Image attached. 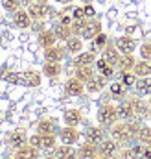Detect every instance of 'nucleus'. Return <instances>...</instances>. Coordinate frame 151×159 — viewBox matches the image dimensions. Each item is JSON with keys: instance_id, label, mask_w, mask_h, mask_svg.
Masks as SVG:
<instances>
[{"instance_id": "nucleus-3", "label": "nucleus", "mask_w": 151, "mask_h": 159, "mask_svg": "<svg viewBox=\"0 0 151 159\" xmlns=\"http://www.w3.org/2000/svg\"><path fill=\"white\" fill-rule=\"evenodd\" d=\"M57 135H54V133H35V135H32L30 137V144L32 146H35L39 150H44V152H50V150H54L55 146H57Z\"/></svg>"}, {"instance_id": "nucleus-4", "label": "nucleus", "mask_w": 151, "mask_h": 159, "mask_svg": "<svg viewBox=\"0 0 151 159\" xmlns=\"http://www.w3.org/2000/svg\"><path fill=\"white\" fill-rule=\"evenodd\" d=\"M28 141H30V137H28L26 129H13V131H9V133L6 135V144H7L9 148H13V150H17V148H20V146L28 144Z\"/></svg>"}, {"instance_id": "nucleus-49", "label": "nucleus", "mask_w": 151, "mask_h": 159, "mask_svg": "<svg viewBox=\"0 0 151 159\" xmlns=\"http://www.w3.org/2000/svg\"><path fill=\"white\" fill-rule=\"evenodd\" d=\"M148 104H149V111H151V96H149V100H148Z\"/></svg>"}, {"instance_id": "nucleus-13", "label": "nucleus", "mask_w": 151, "mask_h": 159, "mask_svg": "<svg viewBox=\"0 0 151 159\" xmlns=\"http://www.w3.org/2000/svg\"><path fill=\"white\" fill-rule=\"evenodd\" d=\"M114 44H116V48L120 50V54H135V50L138 48L136 41L133 39V37H129V35H120V37H116V39H114Z\"/></svg>"}, {"instance_id": "nucleus-9", "label": "nucleus", "mask_w": 151, "mask_h": 159, "mask_svg": "<svg viewBox=\"0 0 151 159\" xmlns=\"http://www.w3.org/2000/svg\"><path fill=\"white\" fill-rule=\"evenodd\" d=\"M28 13H30V17L33 19V20H44L48 15H50V11H52V7L48 6V4H42V2H32L28 7Z\"/></svg>"}, {"instance_id": "nucleus-38", "label": "nucleus", "mask_w": 151, "mask_h": 159, "mask_svg": "<svg viewBox=\"0 0 151 159\" xmlns=\"http://www.w3.org/2000/svg\"><path fill=\"white\" fill-rule=\"evenodd\" d=\"M85 22H87V19H72V24H70V28H72V35H81Z\"/></svg>"}, {"instance_id": "nucleus-47", "label": "nucleus", "mask_w": 151, "mask_h": 159, "mask_svg": "<svg viewBox=\"0 0 151 159\" xmlns=\"http://www.w3.org/2000/svg\"><path fill=\"white\" fill-rule=\"evenodd\" d=\"M109 159H122V157H120V154H118V156H113V157H109Z\"/></svg>"}, {"instance_id": "nucleus-14", "label": "nucleus", "mask_w": 151, "mask_h": 159, "mask_svg": "<svg viewBox=\"0 0 151 159\" xmlns=\"http://www.w3.org/2000/svg\"><path fill=\"white\" fill-rule=\"evenodd\" d=\"M67 48L65 46H59V44H54V46H50V48H46L44 50V61H54V63H61L65 57H67Z\"/></svg>"}, {"instance_id": "nucleus-6", "label": "nucleus", "mask_w": 151, "mask_h": 159, "mask_svg": "<svg viewBox=\"0 0 151 159\" xmlns=\"http://www.w3.org/2000/svg\"><path fill=\"white\" fill-rule=\"evenodd\" d=\"M85 141L87 143H90V144H100V143H103L105 139H107V129L105 128H101L100 124L98 126H92V128H87L85 129Z\"/></svg>"}, {"instance_id": "nucleus-27", "label": "nucleus", "mask_w": 151, "mask_h": 159, "mask_svg": "<svg viewBox=\"0 0 151 159\" xmlns=\"http://www.w3.org/2000/svg\"><path fill=\"white\" fill-rule=\"evenodd\" d=\"M52 30H54V34H55V37L59 41H67L68 37H72V28H70V24H63L61 20H57V22H54V26H52Z\"/></svg>"}, {"instance_id": "nucleus-31", "label": "nucleus", "mask_w": 151, "mask_h": 159, "mask_svg": "<svg viewBox=\"0 0 151 159\" xmlns=\"http://www.w3.org/2000/svg\"><path fill=\"white\" fill-rule=\"evenodd\" d=\"M135 91L138 96H151V76L138 78L135 83Z\"/></svg>"}, {"instance_id": "nucleus-19", "label": "nucleus", "mask_w": 151, "mask_h": 159, "mask_svg": "<svg viewBox=\"0 0 151 159\" xmlns=\"http://www.w3.org/2000/svg\"><path fill=\"white\" fill-rule=\"evenodd\" d=\"M54 156L57 159H77V148H74L72 144H57L54 148Z\"/></svg>"}, {"instance_id": "nucleus-10", "label": "nucleus", "mask_w": 151, "mask_h": 159, "mask_svg": "<svg viewBox=\"0 0 151 159\" xmlns=\"http://www.w3.org/2000/svg\"><path fill=\"white\" fill-rule=\"evenodd\" d=\"M57 137H59V143H63V144H72V146H74L76 143L79 141L81 135H79L77 128H74V126H65V128H59Z\"/></svg>"}, {"instance_id": "nucleus-15", "label": "nucleus", "mask_w": 151, "mask_h": 159, "mask_svg": "<svg viewBox=\"0 0 151 159\" xmlns=\"http://www.w3.org/2000/svg\"><path fill=\"white\" fill-rule=\"evenodd\" d=\"M116 111H118V117L120 120H138L136 119V115H135V109H133V104H131V100L127 98V100H120L118 102V106H116Z\"/></svg>"}, {"instance_id": "nucleus-36", "label": "nucleus", "mask_w": 151, "mask_h": 159, "mask_svg": "<svg viewBox=\"0 0 151 159\" xmlns=\"http://www.w3.org/2000/svg\"><path fill=\"white\" fill-rule=\"evenodd\" d=\"M2 7H4L9 15H13V13H17V11L22 7V4H20L19 0H2Z\"/></svg>"}, {"instance_id": "nucleus-23", "label": "nucleus", "mask_w": 151, "mask_h": 159, "mask_svg": "<svg viewBox=\"0 0 151 159\" xmlns=\"http://www.w3.org/2000/svg\"><path fill=\"white\" fill-rule=\"evenodd\" d=\"M96 52L87 50V52H79L77 56H74V67H87V65H94L96 63Z\"/></svg>"}, {"instance_id": "nucleus-41", "label": "nucleus", "mask_w": 151, "mask_h": 159, "mask_svg": "<svg viewBox=\"0 0 151 159\" xmlns=\"http://www.w3.org/2000/svg\"><path fill=\"white\" fill-rule=\"evenodd\" d=\"M83 11H85V17H87V19H94V17H96V9H94L92 4L83 6Z\"/></svg>"}, {"instance_id": "nucleus-37", "label": "nucleus", "mask_w": 151, "mask_h": 159, "mask_svg": "<svg viewBox=\"0 0 151 159\" xmlns=\"http://www.w3.org/2000/svg\"><path fill=\"white\" fill-rule=\"evenodd\" d=\"M138 56L140 59H151V41H146L138 46Z\"/></svg>"}, {"instance_id": "nucleus-52", "label": "nucleus", "mask_w": 151, "mask_h": 159, "mask_svg": "<svg viewBox=\"0 0 151 159\" xmlns=\"http://www.w3.org/2000/svg\"><path fill=\"white\" fill-rule=\"evenodd\" d=\"M55 2H63V0H55Z\"/></svg>"}, {"instance_id": "nucleus-20", "label": "nucleus", "mask_w": 151, "mask_h": 159, "mask_svg": "<svg viewBox=\"0 0 151 159\" xmlns=\"http://www.w3.org/2000/svg\"><path fill=\"white\" fill-rule=\"evenodd\" d=\"M101 57H103L111 67H116L118 61H120V57H122V54H120V50L116 48V44L109 41V44L103 48V56H101Z\"/></svg>"}, {"instance_id": "nucleus-11", "label": "nucleus", "mask_w": 151, "mask_h": 159, "mask_svg": "<svg viewBox=\"0 0 151 159\" xmlns=\"http://www.w3.org/2000/svg\"><path fill=\"white\" fill-rule=\"evenodd\" d=\"M11 20H13V24H15L19 30H28V28H32V24H33V19L30 17V13H28L26 7H20L17 13H13V15H11Z\"/></svg>"}, {"instance_id": "nucleus-30", "label": "nucleus", "mask_w": 151, "mask_h": 159, "mask_svg": "<svg viewBox=\"0 0 151 159\" xmlns=\"http://www.w3.org/2000/svg\"><path fill=\"white\" fill-rule=\"evenodd\" d=\"M74 76L77 80H81L83 83H87L88 80H92L96 76V69H94V65H87V67H76V72Z\"/></svg>"}, {"instance_id": "nucleus-39", "label": "nucleus", "mask_w": 151, "mask_h": 159, "mask_svg": "<svg viewBox=\"0 0 151 159\" xmlns=\"http://www.w3.org/2000/svg\"><path fill=\"white\" fill-rule=\"evenodd\" d=\"M120 157L122 159H138L140 156L135 152V148L131 146V148H123V150H120Z\"/></svg>"}, {"instance_id": "nucleus-45", "label": "nucleus", "mask_w": 151, "mask_h": 159, "mask_svg": "<svg viewBox=\"0 0 151 159\" xmlns=\"http://www.w3.org/2000/svg\"><path fill=\"white\" fill-rule=\"evenodd\" d=\"M19 2L22 4V7H28V6H30V4H32L33 0H19Z\"/></svg>"}, {"instance_id": "nucleus-22", "label": "nucleus", "mask_w": 151, "mask_h": 159, "mask_svg": "<svg viewBox=\"0 0 151 159\" xmlns=\"http://www.w3.org/2000/svg\"><path fill=\"white\" fill-rule=\"evenodd\" d=\"M63 122H65V126H74V128H77L83 122V115H81L79 109L70 107V109H67L63 113Z\"/></svg>"}, {"instance_id": "nucleus-7", "label": "nucleus", "mask_w": 151, "mask_h": 159, "mask_svg": "<svg viewBox=\"0 0 151 159\" xmlns=\"http://www.w3.org/2000/svg\"><path fill=\"white\" fill-rule=\"evenodd\" d=\"M98 34H101V22L94 17V19H87L85 26H83V32H81V39L83 41H92Z\"/></svg>"}, {"instance_id": "nucleus-43", "label": "nucleus", "mask_w": 151, "mask_h": 159, "mask_svg": "<svg viewBox=\"0 0 151 159\" xmlns=\"http://www.w3.org/2000/svg\"><path fill=\"white\" fill-rule=\"evenodd\" d=\"M140 157H142V159H151V146H148V144H142Z\"/></svg>"}, {"instance_id": "nucleus-44", "label": "nucleus", "mask_w": 151, "mask_h": 159, "mask_svg": "<svg viewBox=\"0 0 151 159\" xmlns=\"http://www.w3.org/2000/svg\"><path fill=\"white\" fill-rule=\"evenodd\" d=\"M72 19H87L85 17V11H83V7H74V11H72Z\"/></svg>"}, {"instance_id": "nucleus-18", "label": "nucleus", "mask_w": 151, "mask_h": 159, "mask_svg": "<svg viewBox=\"0 0 151 159\" xmlns=\"http://www.w3.org/2000/svg\"><path fill=\"white\" fill-rule=\"evenodd\" d=\"M57 41L59 39L55 37V34H54L52 28H46V30H42L41 34H37V43H39V46H41L42 50H46V48L57 44Z\"/></svg>"}, {"instance_id": "nucleus-2", "label": "nucleus", "mask_w": 151, "mask_h": 159, "mask_svg": "<svg viewBox=\"0 0 151 159\" xmlns=\"http://www.w3.org/2000/svg\"><path fill=\"white\" fill-rule=\"evenodd\" d=\"M109 137H113L114 141H118L120 144H127V143H135V137L129 129V124L125 120H118L113 128H109Z\"/></svg>"}, {"instance_id": "nucleus-29", "label": "nucleus", "mask_w": 151, "mask_h": 159, "mask_svg": "<svg viewBox=\"0 0 151 159\" xmlns=\"http://www.w3.org/2000/svg\"><path fill=\"white\" fill-rule=\"evenodd\" d=\"M133 72L138 76V78H146V76H151V59H136V65L133 69Z\"/></svg>"}, {"instance_id": "nucleus-46", "label": "nucleus", "mask_w": 151, "mask_h": 159, "mask_svg": "<svg viewBox=\"0 0 151 159\" xmlns=\"http://www.w3.org/2000/svg\"><path fill=\"white\" fill-rule=\"evenodd\" d=\"M42 159H57V157H55V156L52 154V156H46V157H42Z\"/></svg>"}, {"instance_id": "nucleus-5", "label": "nucleus", "mask_w": 151, "mask_h": 159, "mask_svg": "<svg viewBox=\"0 0 151 159\" xmlns=\"http://www.w3.org/2000/svg\"><path fill=\"white\" fill-rule=\"evenodd\" d=\"M118 154H120V143L114 141L113 137H107L103 143L98 144V156H101V157L109 159L113 156H118Z\"/></svg>"}, {"instance_id": "nucleus-16", "label": "nucleus", "mask_w": 151, "mask_h": 159, "mask_svg": "<svg viewBox=\"0 0 151 159\" xmlns=\"http://www.w3.org/2000/svg\"><path fill=\"white\" fill-rule=\"evenodd\" d=\"M85 91H87L85 89V83L81 80H77L76 76H72V78H68L65 81V93L68 96H81Z\"/></svg>"}, {"instance_id": "nucleus-8", "label": "nucleus", "mask_w": 151, "mask_h": 159, "mask_svg": "<svg viewBox=\"0 0 151 159\" xmlns=\"http://www.w3.org/2000/svg\"><path fill=\"white\" fill-rule=\"evenodd\" d=\"M129 100H131V104H133V109H135V115H136V119L140 120V122L151 117L149 104H148L144 98H140V96H131Z\"/></svg>"}, {"instance_id": "nucleus-28", "label": "nucleus", "mask_w": 151, "mask_h": 159, "mask_svg": "<svg viewBox=\"0 0 151 159\" xmlns=\"http://www.w3.org/2000/svg\"><path fill=\"white\" fill-rule=\"evenodd\" d=\"M65 48H67L68 54L77 56L79 52H83V39L79 35H72V37H68V39L65 41Z\"/></svg>"}, {"instance_id": "nucleus-26", "label": "nucleus", "mask_w": 151, "mask_h": 159, "mask_svg": "<svg viewBox=\"0 0 151 159\" xmlns=\"http://www.w3.org/2000/svg\"><path fill=\"white\" fill-rule=\"evenodd\" d=\"M35 131H37V133H54V135H57L59 128H57V122L54 119H42V120L37 122Z\"/></svg>"}, {"instance_id": "nucleus-25", "label": "nucleus", "mask_w": 151, "mask_h": 159, "mask_svg": "<svg viewBox=\"0 0 151 159\" xmlns=\"http://www.w3.org/2000/svg\"><path fill=\"white\" fill-rule=\"evenodd\" d=\"M98 156V146L90 144V143H81L77 148V159H94Z\"/></svg>"}, {"instance_id": "nucleus-51", "label": "nucleus", "mask_w": 151, "mask_h": 159, "mask_svg": "<svg viewBox=\"0 0 151 159\" xmlns=\"http://www.w3.org/2000/svg\"><path fill=\"white\" fill-rule=\"evenodd\" d=\"M2 159H15V157H2Z\"/></svg>"}, {"instance_id": "nucleus-35", "label": "nucleus", "mask_w": 151, "mask_h": 159, "mask_svg": "<svg viewBox=\"0 0 151 159\" xmlns=\"http://www.w3.org/2000/svg\"><path fill=\"white\" fill-rule=\"evenodd\" d=\"M109 44V37L101 32L92 39V52H103V48Z\"/></svg>"}, {"instance_id": "nucleus-24", "label": "nucleus", "mask_w": 151, "mask_h": 159, "mask_svg": "<svg viewBox=\"0 0 151 159\" xmlns=\"http://www.w3.org/2000/svg\"><path fill=\"white\" fill-rule=\"evenodd\" d=\"M41 72H42V76L54 80V78H57V76H61V72H63V65H61V63H54V61H44Z\"/></svg>"}, {"instance_id": "nucleus-53", "label": "nucleus", "mask_w": 151, "mask_h": 159, "mask_svg": "<svg viewBox=\"0 0 151 159\" xmlns=\"http://www.w3.org/2000/svg\"><path fill=\"white\" fill-rule=\"evenodd\" d=\"M63 2H68V0H63Z\"/></svg>"}, {"instance_id": "nucleus-32", "label": "nucleus", "mask_w": 151, "mask_h": 159, "mask_svg": "<svg viewBox=\"0 0 151 159\" xmlns=\"http://www.w3.org/2000/svg\"><path fill=\"white\" fill-rule=\"evenodd\" d=\"M136 80H138V76H136L133 70H118V81H120L123 87H127V89L135 87Z\"/></svg>"}, {"instance_id": "nucleus-50", "label": "nucleus", "mask_w": 151, "mask_h": 159, "mask_svg": "<svg viewBox=\"0 0 151 159\" xmlns=\"http://www.w3.org/2000/svg\"><path fill=\"white\" fill-rule=\"evenodd\" d=\"M94 159H105V157H101V156H96V157H94Z\"/></svg>"}, {"instance_id": "nucleus-21", "label": "nucleus", "mask_w": 151, "mask_h": 159, "mask_svg": "<svg viewBox=\"0 0 151 159\" xmlns=\"http://www.w3.org/2000/svg\"><path fill=\"white\" fill-rule=\"evenodd\" d=\"M41 81H42V72H37L33 69H28V70L22 72V81L20 83L26 85V87H39Z\"/></svg>"}, {"instance_id": "nucleus-34", "label": "nucleus", "mask_w": 151, "mask_h": 159, "mask_svg": "<svg viewBox=\"0 0 151 159\" xmlns=\"http://www.w3.org/2000/svg\"><path fill=\"white\" fill-rule=\"evenodd\" d=\"M109 91H111V96L113 98H118V100H123L127 96V87H123L120 81H114L109 85Z\"/></svg>"}, {"instance_id": "nucleus-12", "label": "nucleus", "mask_w": 151, "mask_h": 159, "mask_svg": "<svg viewBox=\"0 0 151 159\" xmlns=\"http://www.w3.org/2000/svg\"><path fill=\"white\" fill-rule=\"evenodd\" d=\"M109 85V80L105 78L103 74H100V72H96V76L92 80H88L87 83H85V89H87V93H90V94H96V93H101L105 87Z\"/></svg>"}, {"instance_id": "nucleus-48", "label": "nucleus", "mask_w": 151, "mask_h": 159, "mask_svg": "<svg viewBox=\"0 0 151 159\" xmlns=\"http://www.w3.org/2000/svg\"><path fill=\"white\" fill-rule=\"evenodd\" d=\"M35 2H42V4H48V0H35Z\"/></svg>"}, {"instance_id": "nucleus-1", "label": "nucleus", "mask_w": 151, "mask_h": 159, "mask_svg": "<svg viewBox=\"0 0 151 159\" xmlns=\"http://www.w3.org/2000/svg\"><path fill=\"white\" fill-rule=\"evenodd\" d=\"M96 120H98V124H100L101 128H105V129L113 128L114 124L120 120V117H118V111H116V106H114V104H111V102L101 104V106L98 107Z\"/></svg>"}, {"instance_id": "nucleus-17", "label": "nucleus", "mask_w": 151, "mask_h": 159, "mask_svg": "<svg viewBox=\"0 0 151 159\" xmlns=\"http://www.w3.org/2000/svg\"><path fill=\"white\" fill-rule=\"evenodd\" d=\"M13 157L15 159H39L41 157V150L35 148V146H32V144L28 143V144L17 148L15 154H13Z\"/></svg>"}, {"instance_id": "nucleus-33", "label": "nucleus", "mask_w": 151, "mask_h": 159, "mask_svg": "<svg viewBox=\"0 0 151 159\" xmlns=\"http://www.w3.org/2000/svg\"><path fill=\"white\" fill-rule=\"evenodd\" d=\"M135 65H136V57H135L133 54H122V57H120L116 69H118V70H133Z\"/></svg>"}, {"instance_id": "nucleus-40", "label": "nucleus", "mask_w": 151, "mask_h": 159, "mask_svg": "<svg viewBox=\"0 0 151 159\" xmlns=\"http://www.w3.org/2000/svg\"><path fill=\"white\" fill-rule=\"evenodd\" d=\"M4 78H6V81H9V83H20L22 81V72H7Z\"/></svg>"}, {"instance_id": "nucleus-42", "label": "nucleus", "mask_w": 151, "mask_h": 159, "mask_svg": "<svg viewBox=\"0 0 151 159\" xmlns=\"http://www.w3.org/2000/svg\"><path fill=\"white\" fill-rule=\"evenodd\" d=\"M32 30H33V32H37V34H41L42 30H46V26H44V20H33V24H32Z\"/></svg>"}]
</instances>
